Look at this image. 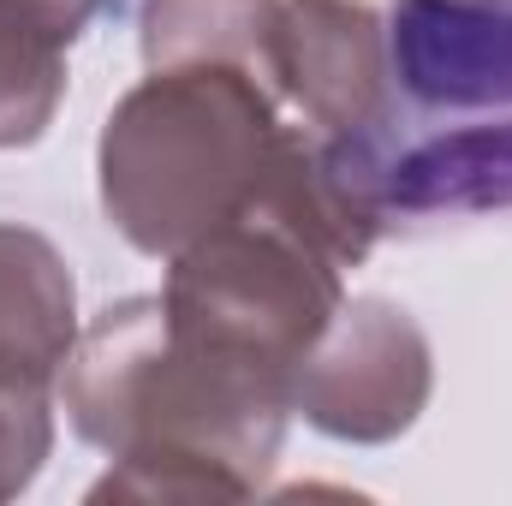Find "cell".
<instances>
[{"label":"cell","mask_w":512,"mask_h":506,"mask_svg":"<svg viewBox=\"0 0 512 506\" xmlns=\"http://www.w3.org/2000/svg\"><path fill=\"white\" fill-rule=\"evenodd\" d=\"M72 429L120 459L96 501H245L268 477L292 381L185 328L161 292L102 310L66 358Z\"/></svg>","instance_id":"cell-1"},{"label":"cell","mask_w":512,"mask_h":506,"mask_svg":"<svg viewBox=\"0 0 512 506\" xmlns=\"http://www.w3.org/2000/svg\"><path fill=\"white\" fill-rule=\"evenodd\" d=\"M322 167L376 233L512 209V0H393L382 108Z\"/></svg>","instance_id":"cell-2"},{"label":"cell","mask_w":512,"mask_h":506,"mask_svg":"<svg viewBox=\"0 0 512 506\" xmlns=\"http://www.w3.org/2000/svg\"><path fill=\"white\" fill-rule=\"evenodd\" d=\"M310 149L280 120L268 66L239 54H161L108 114L102 209L143 256H179L292 173Z\"/></svg>","instance_id":"cell-3"},{"label":"cell","mask_w":512,"mask_h":506,"mask_svg":"<svg viewBox=\"0 0 512 506\" xmlns=\"http://www.w3.org/2000/svg\"><path fill=\"white\" fill-rule=\"evenodd\" d=\"M72 346V274L60 251L30 227H0V501L48 459L54 381Z\"/></svg>","instance_id":"cell-4"},{"label":"cell","mask_w":512,"mask_h":506,"mask_svg":"<svg viewBox=\"0 0 512 506\" xmlns=\"http://www.w3.org/2000/svg\"><path fill=\"white\" fill-rule=\"evenodd\" d=\"M429 399V340L387 298H346L292 376V411L340 441H387Z\"/></svg>","instance_id":"cell-5"},{"label":"cell","mask_w":512,"mask_h":506,"mask_svg":"<svg viewBox=\"0 0 512 506\" xmlns=\"http://www.w3.org/2000/svg\"><path fill=\"white\" fill-rule=\"evenodd\" d=\"M274 90L316 143H340L387 96V30L364 0H280Z\"/></svg>","instance_id":"cell-6"},{"label":"cell","mask_w":512,"mask_h":506,"mask_svg":"<svg viewBox=\"0 0 512 506\" xmlns=\"http://www.w3.org/2000/svg\"><path fill=\"white\" fill-rule=\"evenodd\" d=\"M108 0H0V72H66V48Z\"/></svg>","instance_id":"cell-7"}]
</instances>
